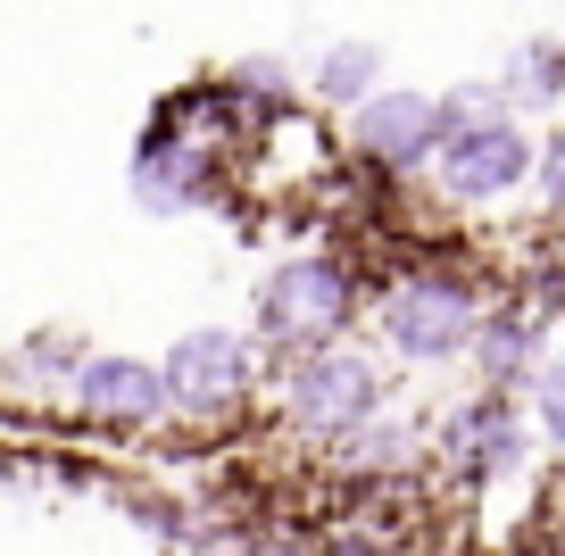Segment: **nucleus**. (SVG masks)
<instances>
[{"mask_svg":"<svg viewBox=\"0 0 565 556\" xmlns=\"http://www.w3.org/2000/svg\"><path fill=\"white\" fill-rule=\"evenodd\" d=\"M541 200H548V216H565V133L541 141Z\"/></svg>","mask_w":565,"mask_h":556,"instance_id":"nucleus-13","label":"nucleus"},{"mask_svg":"<svg viewBox=\"0 0 565 556\" xmlns=\"http://www.w3.org/2000/svg\"><path fill=\"white\" fill-rule=\"evenodd\" d=\"M449 100H433V92H374L366 108H350V141L358 158H374V167L407 174L424 167V158H441L449 150Z\"/></svg>","mask_w":565,"mask_h":556,"instance_id":"nucleus-4","label":"nucleus"},{"mask_svg":"<svg viewBox=\"0 0 565 556\" xmlns=\"http://www.w3.org/2000/svg\"><path fill=\"white\" fill-rule=\"evenodd\" d=\"M532 332H541V324H532L524 308H515V316H499V324L482 332V365H491L499 383H508V374H524V365H532Z\"/></svg>","mask_w":565,"mask_h":556,"instance_id":"nucleus-11","label":"nucleus"},{"mask_svg":"<svg viewBox=\"0 0 565 556\" xmlns=\"http://www.w3.org/2000/svg\"><path fill=\"white\" fill-rule=\"evenodd\" d=\"M200 183H209V158H200L192 141H175V133L141 141V158H134V200H141V209L175 216V209H192V200H200Z\"/></svg>","mask_w":565,"mask_h":556,"instance_id":"nucleus-8","label":"nucleus"},{"mask_svg":"<svg viewBox=\"0 0 565 556\" xmlns=\"http://www.w3.org/2000/svg\"><path fill=\"white\" fill-rule=\"evenodd\" d=\"M383 399V374H374L358 349H308L291 365V416L317 424V432H358Z\"/></svg>","mask_w":565,"mask_h":556,"instance_id":"nucleus-5","label":"nucleus"},{"mask_svg":"<svg viewBox=\"0 0 565 556\" xmlns=\"http://www.w3.org/2000/svg\"><path fill=\"white\" fill-rule=\"evenodd\" d=\"M475 332H482V308H475V291L449 282V275H407L399 291L383 299V341L399 349V357H458Z\"/></svg>","mask_w":565,"mask_h":556,"instance_id":"nucleus-3","label":"nucleus"},{"mask_svg":"<svg viewBox=\"0 0 565 556\" xmlns=\"http://www.w3.org/2000/svg\"><path fill=\"white\" fill-rule=\"evenodd\" d=\"M449 117H458V125H449V150L433 158L449 200L482 209V200H508L524 174H541V141H524L515 117H499V108H482V100L449 108Z\"/></svg>","mask_w":565,"mask_h":556,"instance_id":"nucleus-1","label":"nucleus"},{"mask_svg":"<svg viewBox=\"0 0 565 556\" xmlns=\"http://www.w3.org/2000/svg\"><path fill=\"white\" fill-rule=\"evenodd\" d=\"M333 556H383V548H366V539H341V548Z\"/></svg>","mask_w":565,"mask_h":556,"instance_id":"nucleus-14","label":"nucleus"},{"mask_svg":"<svg viewBox=\"0 0 565 556\" xmlns=\"http://www.w3.org/2000/svg\"><path fill=\"white\" fill-rule=\"evenodd\" d=\"M532 407H541V432H548V440L565 449V357L532 374Z\"/></svg>","mask_w":565,"mask_h":556,"instance_id":"nucleus-12","label":"nucleus"},{"mask_svg":"<svg viewBox=\"0 0 565 556\" xmlns=\"http://www.w3.org/2000/svg\"><path fill=\"white\" fill-rule=\"evenodd\" d=\"M508 84L524 92V100H557L565 92V51L557 42H524V51L508 58Z\"/></svg>","mask_w":565,"mask_h":556,"instance_id":"nucleus-10","label":"nucleus"},{"mask_svg":"<svg viewBox=\"0 0 565 556\" xmlns=\"http://www.w3.org/2000/svg\"><path fill=\"white\" fill-rule=\"evenodd\" d=\"M374 75H383V51H374V42H333V51L317 58V75H308V84L324 92V100H350V108H366L374 92Z\"/></svg>","mask_w":565,"mask_h":556,"instance_id":"nucleus-9","label":"nucleus"},{"mask_svg":"<svg viewBox=\"0 0 565 556\" xmlns=\"http://www.w3.org/2000/svg\"><path fill=\"white\" fill-rule=\"evenodd\" d=\"M350 308H358V282H350L341 258H291V266H275V275L258 282V324H266V341H282V349L333 341V332L350 324Z\"/></svg>","mask_w":565,"mask_h":556,"instance_id":"nucleus-2","label":"nucleus"},{"mask_svg":"<svg viewBox=\"0 0 565 556\" xmlns=\"http://www.w3.org/2000/svg\"><path fill=\"white\" fill-rule=\"evenodd\" d=\"M75 399H84V416H108V424H159L167 407H175V391H167L159 365L141 357H84L75 365Z\"/></svg>","mask_w":565,"mask_h":556,"instance_id":"nucleus-7","label":"nucleus"},{"mask_svg":"<svg viewBox=\"0 0 565 556\" xmlns=\"http://www.w3.org/2000/svg\"><path fill=\"white\" fill-rule=\"evenodd\" d=\"M167 391H175V407H192V416H225V407H242L249 391V341L225 324H200L183 332L175 349H167Z\"/></svg>","mask_w":565,"mask_h":556,"instance_id":"nucleus-6","label":"nucleus"}]
</instances>
